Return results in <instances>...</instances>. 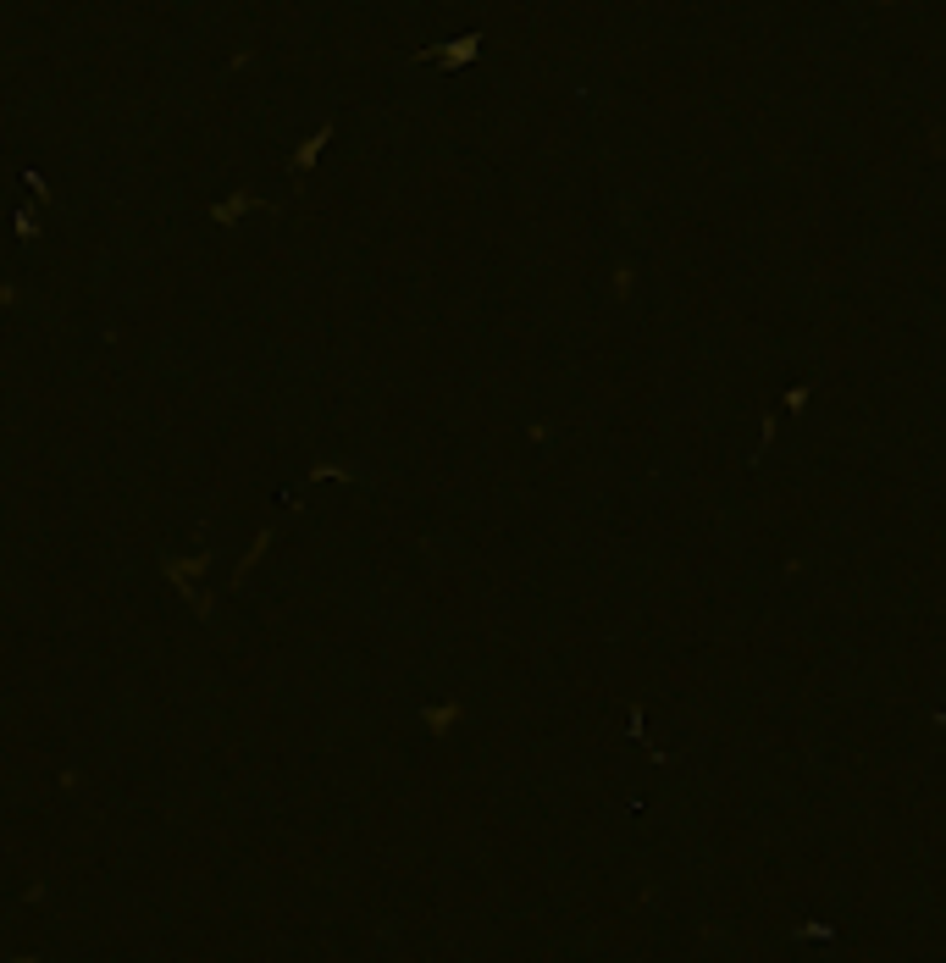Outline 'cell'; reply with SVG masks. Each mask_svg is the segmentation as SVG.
<instances>
[{
    "label": "cell",
    "mask_w": 946,
    "mask_h": 963,
    "mask_svg": "<svg viewBox=\"0 0 946 963\" xmlns=\"http://www.w3.org/2000/svg\"><path fill=\"white\" fill-rule=\"evenodd\" d=\"M460 715H465L460 704H437V709H421V720H426V731H432V736H443V731H448V725H454Z\"/></svg>",
    "instance_id": "cell-1"
},
{
    "label": "cell",
    "mask_w": 946,
    "mask_h": 963,
    "mask_svg": "<svg viewBox=\"0 0 946 963\" xmlns=\"http://www.w3.org/2000/svg\"><path fill=\"white\" fill-rule=\"evenodd\" d=\"M808 405V382H797V388H786V410H802Z\"/></svg>",
    "instance_id": "cell-3"
},
{
    "label": "cell",
    "mask_w": 946,
    "mask_h": 963,
    "mask_svg": "<svg viewBox=\"0 0 946 963\" xmlns=\"http://www.w3.org/2000/svg\"><path fill=\"white\" fill-rule=\"evenodd\" d=\"M631 294H637V266L620 260V266H614V304H631Z\"/></svg>",
    "instance_id": "cell-2"
}]
</instances>
